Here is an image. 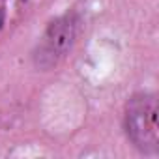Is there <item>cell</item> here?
<instances>
[{
	"instance_id": "cell-1",
	"label": "cell",
	"mask_w": 159,
	"mask_h": 159,
	"mask_svg": "<svg viewBox=\"0 0 159 159\" xmlns=\"http://www.w3.org/2000/svg\"><path fill=\"white\" fill-rule=\"evenodd\" d=\"M125 131L129 140L144 153L159 150L157 99L153 94H139L129 99L125 109Z\"/></svg>"
},
{
	"instance_id": "cell-2",
	"label": "cell",
	"mask_w": 159,
	"mask_h": 159,
	"mask_svg": "<svg viewBox=\"0 0 159 159\" xmlns=\"http://www.w3.org/2000/svg\"><path fill=\"white\" fill-rule=\"evenodd\" d=\"M77 36V19L71 13H66L62 17H56L52 23H49L43 38L38 43V49L34 52V62L41 69L54 67L71 49Z\"/></svg>"
},
{
	"instance_id": "cell-3",
	"label": "cell",
	"mask_w": 159,
	"mask_h": 159,
	"mask_svg": "<svg viewBox=\"0 0 159 159\" xmlns=\"http://www.w3.org/2000/svg\"><path fill=\"white\" fill-rule=\"evenodd\" d=\"M2 25H4V11L0 10V28H2Z\"/></svg>"
}]
</instances>
